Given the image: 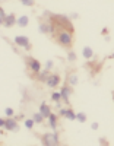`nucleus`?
Here are the masks:
<instances>
[{"mask_svg":"<svg viewBox=\"0 0 114 146\" xmlns=\"http://www.w3.org/2000/svg\"><path fill=\"white\" fill-rule=\"evenodd\" d=\"M56 36H57V42L61 47H70L73 44V32L70 28H61Z\"/></svg>","mask_w":114,"mask_h":146,"instance_id":"obj_1","label":"nucleus"},{"mask_svg":"<svg viewBox=\"0 0 114 146\" xmlns=\"http://www.w3.org/2000/svg\"><path fill=\"white\" fill-rule=\"evenodd\" d=\"M41 143H43V146H59V136H57V133L50 131V133L43 135Z\"/></svg>","mask_w":114,"mask_h":146,"instance_id":"obj_2","label":"nucleus"},{"mask_svg":"<svg viewBox=\"0 0 114 146\" xmlns=\"http://www.w3.org/2000/svg\"><path fill=\"white\" fill-rule=\"evenodd\" d=\"M5 130L7 131H19V126H18V118L16 117H7L5 120Z\"/></svg>","mask_w":114,"mask_h":146,"instance_id":"obj_3","label":"nucleus"},{"mask_svg":"<svg viewBox=\"0 0 114 146\" xmlns=\"http://www.w3.org/2000/svg\"><path fill=\"white\" fill-rule=\"evenodd\" d=\"M25 62H27L28 67L34 72V73H40L41 72V63L38 62L37 58H32V57H27L25 58Z\"/></svg>","mask_w":114,"mask_h":146,"instance_id":"obj_4","label":"nucleus"},{"mask_svg":"<svg viewBox=\"0 0 114 146\" xmlns=\"http://www.w3.org/2000/svg\"><path fill=\"white\" fill-rule=\"evenodd\" d=\"M38 29H40L41 34H54V23L53 22H41L38 25Z\"/></svg>","mask_w":114,"mask_h":146,"instance_id":"obj_5","label":"nucleus"},{"mask_svg":"<svg viewBox=\"0 0 114 146\" xmlns=\"http://www.w3.org/2000/svg\"><path fill=\"white\" fill-rule=\"evenodd\" d=\"M45 83H47L48 88H56L60 85V76L56 75V73H50L48 78L45 79Z\"/></svg>","mask_w":114,"mask_h":146,"instance_id":"obj_6","label":"nucleus"},{"mask_svg":"<svg viewBox=\"0 0 114 146\" xmlns=\"http://www.w3.org/2000/svg\"><path fill=\"white\" fill-rule=\"evenodd\" d=\"M15 44L19 45V47L27 48V50H29V48H31L29 38H28V36H25V35H18V36H15Z\"/></svg>","mask_w":114,"mask_h":146,"instance_id":"obj_7","label":"nucleus"},{"mask_svg":"<svg viewBox=\"0 0 114 146\" xmlns=\"http://www.w3.org/2000/svg\"><path fill=\"white\" fill-rule=\"evenodd\" d=\"M59 94L61 96V101H65L66 104H69V96L72 95V86L65 85V86H61V89L59 91Z\"/></svg>","mask_w":114,"mask_h":146,"instance_id":"obj_8","label":"nucleus"},{"mask_svg":"<svg viewBox=\"0 0 114 146\" xmlns=\"http://www.w3.org/2000/svg\"><path fill=\"white\" fill-rule=\"evenodd\" d=\"M15 23H16V16L13 13H10V15H6V18L3 19V25L6 28H12V27H15Z\"/></svg>","mask_w":114,"mask_h":146,"instance_id":"obj_9","label":"nucleus"},{"mask_svg":"<svg viewBox=\"0 0 114 146\" xmlns=\"http://www.w3.org/2000/svg\"><path fill=\"white\" fill-rule=\"evenodd\" d=\"M40 114L44 117V118H47L48 115H50V113H51V107H50L47 102H41V105H40Z\"/></svg>","mask_w":114,"mask_h":146,"instance_id":"obj_10","label":"nucleus"},{"mask_svg":"<svg viewBox=\"0 0 114 146\" xmlns=\"http://www.w3.org/2000/svg\"><path fill=\"white\" fill-rule=\"evenodd\" d=\"M28 23H29V18H28L27 15H22V16L16 18V25H18L19 28H27Z\"/></svg>","mask_w":114,"mask_h":146,"instance_id":"obj_11","label":"nucleus"},{"mask_svg":"<svg viewBox=\"0 0 114 146\" xmlns=\"http://www.w3.org/2000/svg\"><path fill=\"white\" fill-rule=\"evenodd\" d=\"M48 118V124H50V127H51L53 130H56L57 129V120H59V117L51 111V113H50V115L47 117Z\"/></svg>","mask_w":114,"mask_h":146,"instance_id":"obj_12","label":"nucleus"},{"mask_svg":"<svg viewBox=\"0 0 114 146\" xmlns=\"http://www.w3.org/2000/svg\"><path fill=\"white\" fill-rule=\"evenodd\" d=\"M78 82H79L78 75H76V73H70L69 78H67V85H69V86H76V85H78Z\"/></svg>","mask_w":114,"mask_h":146,"instance_id":"obj_13","label":"nucleus"},{"mask_svg":"<svg viewBox=\"0 0 114 146\" xmlns=\"http://www.w3.org/2000/svg\"><path fill=\"white\" fill-rule=\"evenodd\" d=\"M82 56L85 57V58H88V60H89V58H92L94 57V50H92V48L91 47H83V50H82Z\"/></svg>","mask_w":114,"mask_h":146,"instance_id":"obj_14","label":"nucleus"},{"mask_svg":"<svg viewBox=\"0 0 114 146\" xmlns=\"http://www.w3.org/2000/svg\"><path fill=\"white\" fill-rule=\"evenodd\" d=\"M65 118H67V120H70V121H75V120H76V113L73 111V108H66Z\"/></svg>","mask_w":114,"mask_h":146,"instance_id":"obj_15","label":"nucleus"},{"mask_svg":"<svg viewBox=\"0 0 114 146\" xmlns=\"http://www.w3.org/2000/svg\"><path fill=\"white\" fill-rule=\"evenodd\" d=\"M32 120H34V123H38V124H40V123H43V121H44L45 118H44L40 113H35V114L32 115Z\"/></svg>","mask_w":114,"mask_h":146,"instance_id":"obj_16","label":"nucleus"},{"mask_svg":"<svg viewBox=\"0 0 114 146\" xmlns=\"http://www.w3.org/2000/svg\"><path fill=\"white\" fill-rule=\"evenodd\" d=\"M48 75H50V72H48V70L40 72V73H38V80H41V82H45V79L48 78Z\"/></svg>","mask_w":114,"mask_h":146,"instance_id":"obj_17","label":"nucleus"},{"mask_svg":"<svg viewBox=\"0 0 114 146\" xmlns=\"http://www.w3.org/2000/svg\"><path fill=\"white\" fill-rule=\"evenodd\" d=\"M76 120H78L79 123H85L86 121V114L85 113H76Z\"/></svg>","mask_w":114,"mask_h":146,"instance_id":"obj_18","label":"nucleus"},{"mask_svg":"<svg viewBox=\"0 0 114 146\" xmlns=\"http://www.w3.org/2000/svg\"><path fill=\"white\" fill-rule=\"evenodd\" d=\"M23 124H25V127H27V129H29V130H31V129L34 127V124H35V123H34V120H32V118H27V120L23 121Z\"/></svg>","mask_w":114,"mask_h":146,"instance_id":"obj_19","label":"nucleus"},{"mask_svg":"<svg viewBox=\"0 0 114 146\" xmlns=\"http://www.w3.org/2000/svg\"><path fill=\"white\" fill-rule=\"evenodd\" d=\"M51 100H53L54 102L60 104V101H61V96H60V94H59V92H53V94H51Z\"/></svg>","mask_w":114,"mask_h":146,"instance_id":"obj_20","label":"nucleus"},{"mask_svg":"<svg viewBox=\"0 0 114 146\" xmlns=\"http://www.w3.org/2000/svg\"><path fill=\"white\" fill-rule=\"evenodd\" d=\"M67 62H76V53L75 51H69L67 53Z\"/></svg>","mask_w":114,"mask_h":146,"instance_id":"obj_21","label":"nucleus"},{"mask_svg":"<svg viewBox=\"0 0 114 146\" xmlns=\"http://www.w3.org/2000/svg\"><path fill=\"white\" fill-rule=\"evenodd\" d=\"M5 114H6L7 117H13V115H15V110L9 107V108H6V110H5Z\"/></svg>","mask_w":114,"mask_h":146,"instance_id":"obj_22","label":"nucleus"},{"mask_svg":"<svg viewBox=\"0 0 114 146\" xmlns=\"http://www.w3.org/2000/svg\"><path fill=\"white\" fill-rule=\"evenodd\" d=\"M21 3L23 5V6H28V7H31V6H34V0H21Z\"/></svg>","mask_w":114,"mask_h":146,"instance_id":"obj_23","label":"nucleus"},{"mask_svg":"<svg viewBox=\"0 0 114 146\" xmlns=\"http://www.w3.org/2000/svg\"><path fill=\"white\" fill-rule=\"evenodd\" d=\"M53 66H54V62H53V60H48V62L45 63V69H47V70L53 69Z\"/></svg>","mask_w":114,"mask_h":146,"instance_id":"obj_24","label":"nucleus"},{"mask_svg":"<svg viewBox=\"0 0 114 146\" xmlns=\"http://www.w3.org/2000/svg\"><path fill=\"white\" fill-rule=\"evenodd\" d=\"M0 18H2V19H5V18H6V12H5L2 7H0Z\"/></svg>","mask_w":114,"mask_h":146,"instance_id":"obj_25","label":"nucleus"},{"mask_svg":"<svg viewBox=\"0 0 114 146\" xmlns=\"http://www.w3.org/2000/svg\"><path fill=\"white\" fill-rule=\"evenodd\" d=\"M98 127H99L98 123H92V124H91V129H92V130H98Z\"/></svg>","mask_w":114,"mask_h":146,"instance_id":"obj_26","label":"nucleus"},{"mask_svg":"<svg viewBox=\"0 0 114 146\" xmlns=\"http://www.w3.org/2000/svg\"><path fill=\"white\" fill-rule=\"evenodd\" d=\"M3 127H5V120L0 118V129H3Z\"/></svg>","mask_w":114,"mask_h":146,"instance_id":"obj_27","label":"nucleus"},{"mask_svg":"<svg viewBox=\"0 0 114 146\" xmlns=\"http://www.w3.org/2000/svg\"><path fill=\"white\" fill-rule=\"evenodd\" d=\"M2 25H3V19H2V18H0V27H2Z\"/></svg>","mask_w":114,"mask_h":146,"instance_id":"obj_28","label":"nucleus"}]
</instances>
